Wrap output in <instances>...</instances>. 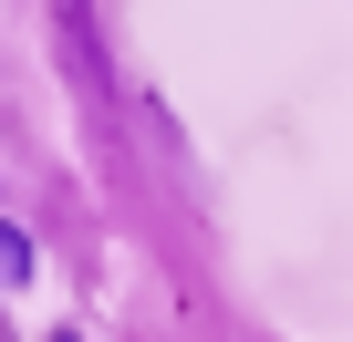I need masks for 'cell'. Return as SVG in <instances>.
Here are the masks:
<instances>
[{
  "label": "cell",
  "instance_id": "6da1fadb",
  "mask_svg": "<svg viewBox=\"0 0 353 342\" xmlns=\"http://www.w3.org/2000/svg\"><path fill=\"white\" fill-rule=\"evenodd\" d=\"M32 270V249H21V228H0V280H21Z\"/></svg>",
  "mask_w": 353,
  "mask_h": 342
},
{
  "label": "cell",
  "instance_id": "7a4b0ae2",
  "mask_svg": "<svg viewBox=\"0 0 353 342\" xmlns=\"http://www.w3.org/2000/svg\"><path fill=\"white\" fill-rule=\"evenodd\" d=\"M63 342H73V332H63Z\"/></svg>",
  "mask_w": 353,
  "mask_h": 342
}]
</instances>
